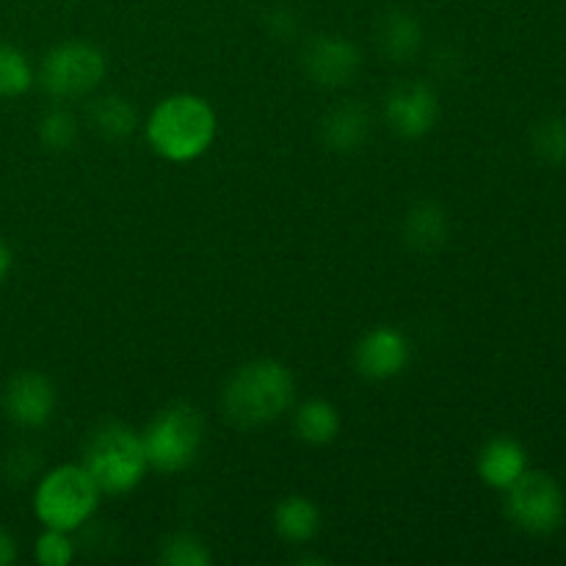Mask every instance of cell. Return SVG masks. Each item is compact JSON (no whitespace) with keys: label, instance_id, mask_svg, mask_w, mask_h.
<instances>
[{"label":"cell","instance_id":"2","mask_svg":"<svg viewBox=\"0 0 566 566\" xmlns=\"http://www.w3.org/2000/svg\"><path fill=\"white\" fill-rule=\"evenodd\" d=\"M296 381L280 359H252L224 387V412L241 429L274 423L293 407Z\"/></svg>","mask_w":566,"mask_h":566},{"label":"cell","instance_id":"15","mask_svg":"<svg viewBox=\"0 0 566 566\" xmlns=\"http://www.w3.org/2000/svg\"><path fill=\"white\" fill-rule=\"evenodd\" d=\"M423 28L409 11L392 9L379 22V48L390 61H409L420 53Z\"/></svg>","mask_w":566,"mask_h":566},{"label":"cell","instance_id":"4","mask_svg":"<svg viewBox=\"0 0 566 566\" xmlns=\"http://www.w3.org/2000/svg\"><path fill=\"white\" fill-rule=\"evenodd\" d=\"M99 497L103 492L83 464H59L39 479L33 492V514L44 528L72 534L92 520Z\"/></svg>","mask_w":566,"mask_h":566},{"label":"cell","instance_id":"7","mask_svg":"<svg viewBox=\"0 0 566 566\" xmlns=\"http://www.w3.org/2000/svg\"><path fill=\"white\" fill-rule=\"evenodd\" d=\"M506 492L509 520L525 534L547 536L564 525L566 501L553 475L542 470H525Z\"/></svg>","mask_w":566,"mask_h":566},{"label":"cell","instance_id":"9","mask_svg":"<svg viewBox=\"0 0 566 566\" xmlns=\"http://www.w3.org/2000/svg\"><path fill=\"white\" fill-rule=\"evenodd\" d=\"M385 119L401 138H423L440 119V99L429 83L403 81L387 94Z\"/></svg>","mask_w":566,"mask_h":566},{"label":"cell","instance_id":"20","mask_svg":"<svg viewBox=\"0 0 566 566\" xmlns=\"http://www.w3.org/2000/svg\"><path fill=\"white\" fill-rule=\"evenodd\" d=\"M208 545L193 534H171L169 539L160 545V564L164 566H210Z\"/></svg>","mask_w":566,"mask_h":566},{"label":"cell","instance_id":"11","mask_svg":"<svg viewBox=\"0 0 566 566\" xmlns=\"http://www.w3.org/2000/svg\"><path fill=\"white\" fill-rule=\"evenodd\" d=\"M409 359H412V346H409L407 335L392 326L370 329L354 352V365H357L359 376L370 381L396 379L407 370Z\"/></svg>","mask_w":566,"mask_h":566},{"label":"cell","instance_id":"27","mask_svg":"<svg viewBox=\"0 0 566 566\" xmlns=\"http://www.w3.org/2000/svg\"><path fill=\"white\" fill-rule=\"evenodd\" d=\"M11 269H14V254H11L9 243L0 241V285H3L6 276L11 274Z\"/></svg>","mask_w":566,"mask_h":566},{"label":"cell","instance_id":"19","mask_svg":"<svg viewBox=\"0 0 566 566\" xmlns=\"http://www.w3.org/2000/svg\"><path fill=\"white\" fill-rule=\"evenodd\" d=\"M36 72H33L31 59L14 44L0 42V99L22 97L31 92Z\"/></svg>","mask_w":566,"mask_h":566},{"label":"cell","instance_id":"10","mask_svg":"<svg viewBox=\"0 0 566 566\" xmlns=\"http://www.w3.org/2000/svg\"><path fill=\"white\" fill-rule=\"evenodd\" d=\"M302 66L318 86L340 88L348 86L363 70V53L354 42L343 36H315L304 48Z\"/></svg>","mask_w":566,"mask_h":566},{"label":"cell","instance_id":"8","mask_svg":"<svg viewBox=\"0 0 566 566\" xmlns=\"http://www.w3.org/2000/svg\"><path fill=\"white\" fill-rule=\"evenodd\" d=\"M59 392L39 370H20L3 387V412L20 429H42L53 420Z\"/></svg>","mask_w":566,"mask_h":566},{"label":"cell","instance_id":"18","mask_svg":"<svg viewBox=\"0 0 566 566\" xmlns=\"http://www.w3.org/2000/svg\"><path fill=\"white\" fill-rule=\"evenodd\" d=\"M88 122L103 138L119 142V138H127L136 130L138 114L130 99L119 97V94H105V97H97L92 103Z\"/></svg>","mask_w":566,"mask_h":566},{"label":"cell","instance_id":"22","mask_svg":"<svg viewBox=\"0 0 566 566\" xmlns=\"http://www.w3.org/2000/svg\"><path fill=\"white\" fill-rule=\"evenodd\" d=\"M534 149L547 164L566 166V116H553L536 127Z\"/></svg>","mask_w":566,"mask_h":566},{"label":"cell","instance_id":"6","mask_svg":"<svg viewBox=\"0 0 566 566\" xmlns=\"http://www.w3.org/2000/svg\"><path fill=\"white\" fill-rule=\"evenodd\" d=\"M108 61L92 42H61L44 55L39 81L42 88L55 99H77L92 94L103 83Z\"/></svg>","mask_w":566,"mask_h":566},{"label":"cell","instance_id":"3","mask_svg":"<svg viewBox=\"0 0 566 566\" xmlns=\"http://www.w3.org/2000/svg\"><path fill=\"white\" fill-rule=\"evenodd\" d=\"M83 468L103 495H127L147 479V451L142 434L125 423H105L88 437Z\"/></svg>","mask_w":566,"mask_h":566},{"label":"cell","instance_id":"5","mask_svg":"<svg viewBox=\"0 0 566 566\" xmlns=\"http://www.w3.org/2000/svg\"><path fill=\"white\" fill-rule=\"evenodd\" d=\"M149 468L158 473H182L199 459L205 442V420L191 403L160 409L142 434Z\"/></svg>","mask_w":566,"mask_h":566},{"label":"cell","instance_id":"17","mask_svg":"<svg viewBox=\"0 0 566 566\" xmlns=\"http://www.w3.org/2000/svg\"><path fill=\"white\" fill-rule=\"evenodd\" d=\"M340 412L326 398H310L293 415V429L307 446H329L340 434Z\"/></svg>","mask_w":566,"mask_h":566},{"label":"cell","instance_id":"24","mask_svg":"<svg viewBox=\"0 0 566 566\" xmlns=\"http://www.w3.org/2000/svg\"><path fill=\"white\" fill-rule=\"evenodd\" d=\"M39 468V453L31 451V448H17V451L9 453L6 459V475L11 481H25L36 473Z\"/></svg>","mask_w":566,"mask_h":566},{"label":"cell","instance_id":"13","mask_svg":"<svg viewBox=\"0 0 566 566\" xmlns=\"http://www.w3.org/2000/svg\"><path fill=\"white\" fill-rule=\"evenodd\" d=\"M370 136V116L368 111L359 103H340L337 108H332L324 116V125H321V138H324L326 149L332 153H357Z\"/></svg>","mask_w":566,"mask_h":566},{"label":"cell","instance_id":"14","mask_svg":"<svg viewBox=\"0 0 566 566\" xmlns=\"http://www.w3.org/2000/svg\"><path fill=\"white\" fill-rule=\"evenodd\" d=\"M403 238L415 252H440L448 241V213L437 202L415 205L403 221Z\"/></svg>","mask_w":566,"mask_h":566},{"label":"cell","instance_id":"1","mask_svg":"<svg viewBox=\"0 0 566 566\" xmlns=\"http://www.w3.org/2000/svg\"><path fill=\"white\" fill-rule=\"evenodd\" d=\"M219 119L213 105L199 94H169L147 119V142L155 155L169 164H191L216 142Z\"/></svg>","mask_w":566,"mask_h":566},{"label":"cell","instance_id":"12","mask_svg":"<svg viewBox=\"0 0 566 566\" xmlns=\"http://www.w3.org/2000/svg\"><path fill=\"white\" fill-rule=\"evenodd\" d=\"M528 470V453L512 437H492L479 453V475L492 490L506 492Z\"/></svg>","mask_w":566,"mask_h":566},{"label":"cell","instance_id":"23","mask_svg":"<svg viewBox=\"0 0 566 566\" xmlns=\"http://www.w3.org/2000/svg\"><path fill=\"white\" fill-rule=\"evenodd\" d=\"M33 558L42 566H70L75 562V542L66 531L44 528V534L33 545Z\"/></svg>","mask_w":566,"mask_h":566},{"label":"cell","instance_id":"26","mask_svg":"<svg viewBox=\"0 0 566 566\" xmlns=\"http://www.w3.org/2000/svg\"><path fill=\"white\" fill-rule=\"evenodd\" d=\"M17 562V542L9 531L0 528V566H9Z\"/></svg>","mask_w":566,"mask_h":566},{"label":"cell","instance_id":"16","mask_svg":"<svg viewBox=\"0 0 566 566\" xmlns=\"http://www.w3.org/2000/svg\"><path fill=\"white\" fill-rule=\"evenodd\" d=\"M274 531L285 542H293V545L313 542L321 531L318 506L304 495L285 497L274 509Z\"/></svg>","mask_w":566,"mask_h":566},{"label":"cell","instance_id":"21","mask_svg":"<svg viewBox=\"0 0 566 566\" xmlns=\"http://www.w3.org/2000/svg\"><path fill=\"white\" fill-rule=\"evenodd\" d=\"M77 133H81V127H77L75 114L66 108L48 111L42 116V122H39V142L48 149H53V153L70 149L77 142Z\"/></svg>","mask_w":566,"mask_h":566},{"label":"cell","instance_id":"25","mask_svg":"<svg viewBox=\"0 0 566 566\" xmlns=\"http://www.w3.org/2000/svg\"><path fill=\"white\" fill-rule=\"evenodd\" d=\"M271 33L280 39H291L296 33V17L291 11H274L271 14Z\"/></svg>","mask_w":566,"mask_h":566}]
</instances>
